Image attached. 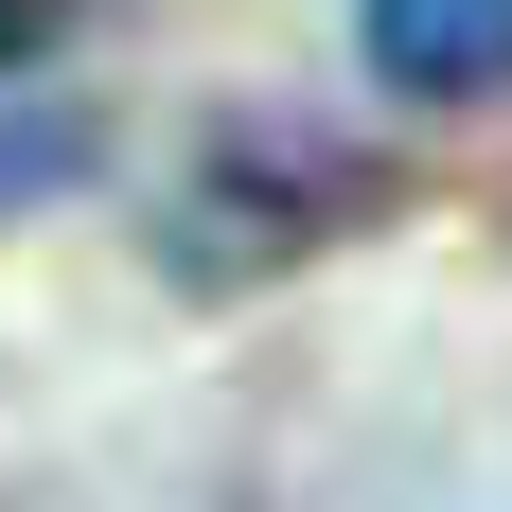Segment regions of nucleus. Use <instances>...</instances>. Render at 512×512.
<instances>
[{
    "mask_svg": "<svg viewBox=\"0 0 512 512\" xmlns=\"http://www.w3.org/2000/svg\"><path fill=\"white\" fill-rule=\"evenodd\" d=\"M371 195H389L371 159H318V177H301V124H230V142L195 159V195L159 212V248H177V283H265L283 248L354 230Z\"/></svg>",
    "mask_w": 512,
    "mask_h": 512,
    "instance_id": "nucleus-1",
    "label": "nucleus"
},
{
    "mask_svg": "<svg viewBox=\"0 0 512 512\" xmlns=\"http://www.w3.org/2000/svg\"><path fill=\"white\" fill-rule=\"evenodd\" d=\"M354 53L407 106H495L512 89V0H354Z\"/></svg>",
    "mask_w": 512,
    "mask_h": 512,
    "instance_id": "nucleus-2",
    "label": "nucleus"
},
{
    "mask_svg": "<svg viewBox=\"0 0 512 512\" xmlns=\"http://www.w3.org/2000/svg\"><path fill=\"white\" fill-rule=\"evenodd\" d=\"M71 177H89V124H71V106H0V212L71 195Z\"/></svg>",
    "mask_w": 512,
    "mask_h": 512,
    "instance_id": "nucleus-3",
    "label": "nucleus"
}]
</instances>
